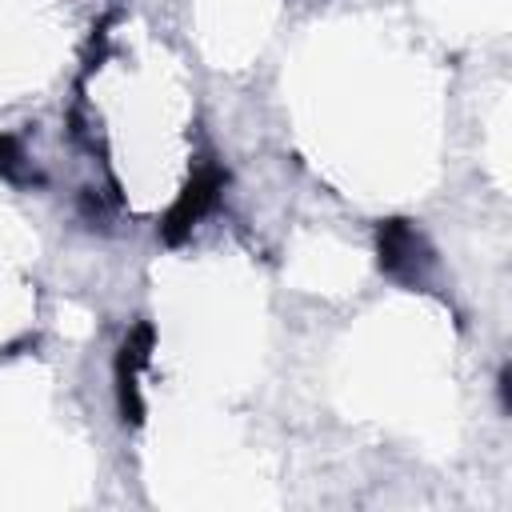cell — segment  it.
I'll list each match as a JSON object with an SVG mask.
<instances>
[{
	"label": "cell",
	"mask_w": 512,
	"mask_h": 512,
	"mask_svg": "<svg viewBox=\"0 0 512 512\" xmlns=\"http://www.w3.org/2000/svg\"><path fill=\"white\" fill-rule=\"evenodd\" d=\"M224 180H228V172L224 168H216V164H200L196 172H192V180H188V188L176 196V204L164 212V220H160V236L168 240V244H180L208 212H212V204L220 200V192H224Z\"/></svg>",
	"instance_id": "obj_1"
},
{
	"label": "cell",
	"mask_w": 512,
	"mask_h": 512,
	"mask_svg": "<svg viewBox=\"0 0 512 512\" xmlns=\"http://www.w3.org/2000/svg\"><path fill=\"white\" fill-rule=\"evenodd\" d=\"M148 352H152V324H136L124 336L120 356H116V404H120L124 424H140L144 420V400H140L136 376L148 364Z\"/></svg>",
	"instance_id": "obj_3"
},
{
	"label": "cell",
	"mask_w": 512,
	"mask_h": 512,
	"mask_svg": "<svg viewBox=\"0 0 512 512\" xmlns=\"http://www.w3.org/2000/svg\"><path fill=\"white\" fill-rule=\"evenodd\" d=\"M376 252H380V272H388L404 284H424V268L432 264V252L416 224L384 220L376 232Z\"/></svg>",
	"instance_id": "obj_2"
}]
</instances>
